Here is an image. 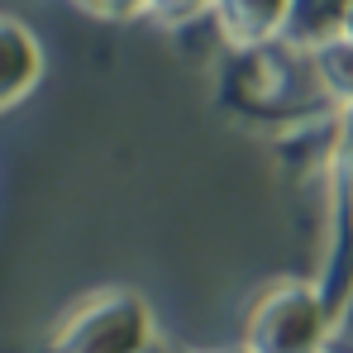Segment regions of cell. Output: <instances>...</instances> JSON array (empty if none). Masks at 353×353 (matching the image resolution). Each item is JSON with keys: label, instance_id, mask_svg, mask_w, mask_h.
<instances>
[{"label": "cell", "instance_id": "11", "mask_svg": "<svg viewBox=\"0 0 353 353\" xmlns=\"http://www.w3.org/2000/svg\"><path fill=\"white\" fill-rule=\"evenodd\" d=\"M153 353H168V349H163V344H158V349H153Z\"/></svg>", "mask_w": 353, "mask_h": 353}, {"label": "cell", "instance_id": "6", "mask_svg": "<svg viewBox=\"0 0 353 353\" xmlns=\"http://www.w3.org/2000/svg\"><path fill=\"white\" fill-rule=\"evenodd\" d=\"M349 5H353V0H292L287 29H282V43L310 53V48L330 43V39H344Z\"/></svg>", "mask_w": 353, "mask_h": 353}, {"label": "cell", "instance_id": "10", "mask_svg": "<svg viewBox=\"0 0 353 353\" xmlns=\"http://www.w3.org/2000/svg\"><path fill=\"white\" fill-rule=\"evenodd\" d=\"M344 39H353V5H349V19H344Z\"/></svg>", "mask_w": 353, "mask_h": 353}, {"label": "cell", "instance_id": "1", "mask_svg": "<svg viewBox=\"0 0 353 353\" xmlns=\"http://www.w3.org/2000/svg\"><path fill=\"white\" fill-rule=\"evenodd\" d=\"M339 320L320 282H272L243 315L239 353H325Z\"/></svg>", "mask_w": 353, "mask_h": 353}, {"label": "cell", "instance_id": "3", "mask_svg": "<svg viewBox=\"0 0 353 353\" xmlns=\"http://www.w3.org/2000/svg\"><path fill=\"white\" fill-rule=\"evenodd\" d=\"M315 282L334 320L344 325L353 305V105L339 110L330 143V234H325V268Z\"/></svg>", "mask_w": 353, "mask_h": 353}, {"label": "cell", "instance_id": "7", "mask_svg": "<svg viewBox=\"0 0 353 353\" xmlns=\"http://www.w3.org/2000/svg\"><path fill=\"white\" fill-rule=\"evenodd\" d=\"M310 62V81L325 101H334L339 110L353 105V39H330L320 48L305 53Z\"/></svg>", "mask_w": 353, "mask_h": 353}, {"label": "cell", "instance_id": "4", "mask_svg": "<svg viewBox=\"0 0 353 353\" xmlns=\"http://www.w3.org/2000/svg\"><path fill=\"white\" fill-rule=\"evenodd\" d=\"M287 14H292V0H215L210 5V19L220 24L225 43L239 53H253V48H268L272 39H282Z\"/></svg>", "mask_w": 353, "mask_h": 353}, {"label": "cell", "instance_id": "9", "mask_svg": "<svg viewBox=\"0 0 353 353\" xmlns=\"http://www.w3.org/2000/svg\"><path fill=\"white\" fill-rule=\"evenodd\" d=\"M77 5L96 19H129V14L148 10V0H77Z\"/></svg>", "mask_w": 353, "mask_h": 353}, {"label": "cell", "instance_id": "8", "mask_svg": "<svg viewBox=\"0 0 353 353\" xmlns=\"http://www.w3.org/2000/svg\"><path fill=\"white\" fill-rule=\"evenodd\" d=\"M215 0H148V10L163 19V24H186V19H196L201 10H210Z\"/></svg>", "mask_w": 353, "mask_h": 353}, {"label": "cell", "instance_id": "5", "mask_svg": "<svg viewBox=\"0 0 353 353\" xmlns=\"http://www.w3.org/2000/svg\"><path fill=\"white\" fill-rule=\"evenodd\" d=\"M39 72H43V48H39V39H34L19 19L5 14V19H0V101H5V110L19 105V101L34 91Z\"/></svg>", "mask_w": 353, "mask_h": 353}, {"label": "cell", "instance_id": "2", "mask_svg": "<svg viewBox=\"0 0 353 353\" xmlns=\"http://www.w3.org/2000/svg\"><path fill=\"white\" fill-rule=\"evenodd\" d=\"M153 315L139 292H101L81 301L58 334L48 339V353H153Z\"/></svg>", "mask_w": 353, "mask_h": 353}]
</instances>
